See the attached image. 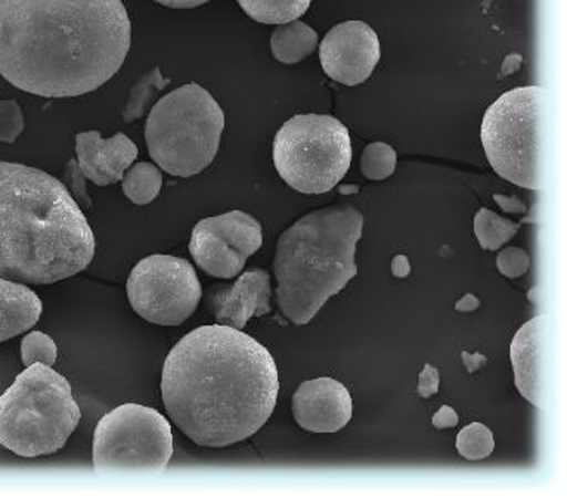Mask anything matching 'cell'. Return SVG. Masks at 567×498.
<instances>
[{
  "label": "cell",
  "mask_w": 567,
  "mask_h": 498,
  "mask_svg": "<svg viewBox=\"0 0 567 498\" xmlns=\"http://www.w3.org/2000/svg\"><path fill=\"white\" fill-rule=\"evenodd\" d=\"M166 85L167 80L161 76V71L157 68L152 70L151 73L144 74L133 86L128 104H126L125 113H123V120L126 123H132V121L144 116L151 110L152 101Z\"/></svg>",
  "instance_id": "cell-22"
},
{
  "label": "cell",
  "mask_w": 567,
  "mask_h": 498,
  "mask_svg": "<svg viewBox=\"0 0 567 498\" xmlns=\"http://www.w3.org/2000/svg\"><path fill=\"white\" fill-rule=\"evenodd\" d=\"M318 33L302 21L280 24L271 35V51L280 63L297 64L318 48Z\"/></svg>",
  "instance_id": "cell-18"
},
{
  "label": "cell",
  "mask_w": 567,
  "mask_h": 498,
  "mask_svg": "<svg viewBox=\"0 0 567 498\" xmlns=\"http://www.w3.org/2000/svg\"><path fill=\"white\" fill-rule=\"evenodd\" d=\"M364 218L355 207L315 210L293 222L276 243V302L290 323H311L330 297L358 274L355 247Z\"/></svg>",
  "instance_id": "cell-4"
},
{
  "label": "cell",
  "mask_w": 567,
  "mask_h": 498,
  "mask_svg": "<svg viewBox=\"0 0 567 498\" xmlns=\"http://www.w3.org/2000/svg\"><path fill=\"white\" fill-rule=\"evenodd\" d=\"M271 281L262 269L245 271L231 284H214L207 295V309L221 326L244 330L252 315L271 312Z\"/></svg>",
  "instance_id": "cell-13"
},
{
  "label": "cell",
  "mask_w": 567,
  "mask_h": 498,
  "mask_svg": "<svg viewBox=\"0 0 567 498\" xmlns=\"http://www.w3.org/2000/svg\"><path fill=\"white\" fill-rule=\"evenodd\" d=\"M156 2L172 9H192L206 4L209 0H156Z\"/></svg>",
  "instance_id": "cell-34"
},
{
  "label": "cell",
  "mask_w": 567,
  "mask_h": 498,
  "mask_svg": "<svg viewBox=\"0 0 567 498\" xmlns=\"http://www.w3.org/2000/svg\"><path fill=\"white\" fill-rule=\"evenodd\" d=\"M24 129V116L17 101H0V142L14 144Z\"/></svg>",
  "instance_id": "cell-26"
},
{
  "label": "cell",
  "mask_w": 567,
  "mask_h": 498,
  "mask_svg": "<svg viewBox=\"0 0 567 498\" xmlns=\"http://www.w3.org/2000/svg\"><path fill=\"white\" fill-rule=\"evenodd\" d=\"M225 114L213 95L197 83L179 86L161 98L145 125L152 160L178 178L203 173L218 154Z\"/></svg>",
  "instance_id": "cell-6"
},
{
  "label": "cell",
  "mask_w": 567,
  "mask_h": 498,
  "mask_svg": "<svg viewBox=\"0 0 567 498\" xmlns=\"http://www.w3.org/2000/svg\"><path fill=\"white\" fill-rule=\"evenodd\" d=\"M82 419L70 382L45 364H32L0 395V445L14 456H52Z\"/></svg>",
  "instance_id": "cell-5"
},
{
  "label": "cell",
  "mask_w": 567,
  "mask_h": 498,
  "mask_svg": "<svg viewBox=\"0 0 567 498\" xmlns=\"http://www.w3.org/2000/svg\"><path fill=\"white\" fill-rule=\"evenodd\" d=\"M440 373L432 364H426L421 371L420 383H417V394L420 397L430 398L439 394Z\"/></svg>",
  "instance_id": "cell-29"
},
{
  "label": "cell",
  "mask_w": 567,
  "mask_h": 498,
  "mask_svg": "<svg viewBox=\"0 0 567 498\" xmlns=\"http://www.w3.org/2000/svg\"><path fill=\"white\" fill-rule=\"evenodd\" d=\"M458 425V416L452 407L443 405L442 409L433 416V426L436 429L454 428Z\"/></svg>",
  "instance_id": "cell-30"
},
{
  "label": "cell",
  "mask_w": 567,
  "mask_h": 498,
  "mask_svg": "<svg viewBox=\"0 0 567 498\" xmlns=\"http://www.w3.org/2000/svg\"><path fill=\"white\" fill-rule=\"evenodd\" d=\"M495 448L494 433L482 423H473L457 435V450L464 459L482 460L492 456Z\"/></svg>",
  "instance_id": "cell-23"
},
{
  "label": "cell",
  "mask_w": 567,
  "mask_h": 498,
  "mask_svg": "<svg viewBox=\"0 0 567 498\" xmlns=\"http://www.w3.org/2000/svg\"><path fill=\"white\" fill-rule=\"evenodd\" d=\"M292 413L306 432L337 433L352 419V398L337 380H309L297 388Z\"/></svg>",
  "instance_id": "cell-14"
},
{
  "label": "cell",
  "mask_w": 567,
  "mask_h": 498,
  "mask_svg": "<svg viewBox=\"0 0 567 498\" xmlns=\"http://www.w3.org/2000/svg\"><path fill=\"white\" fill-rule=\"evenodd\" d=\"M396 153L383 142H374L364 148L361 157L362 175L371 181H381L395 173Z\"/></svg>",
  "instance_id": "cell-24"
},
{
  "label": "cell",
  "mask_w": 567,
  "mask_h": 498,
  "mask_svg": "<svg viewBox=\"0 0 567 498\" xmlns=\"http://www.w3.org/2000/svg\"><path fill=\"white\" fill-rule=\"evenodd\" d=\"M519 228L520 222H511L509 219L502 218L489 209H480L474 218V235L485 250L501 249L516 237Z\"/></svg>",
  "instance_id": "cell-21"
},
{
  "label": "cell",
  "mask_w": 567,
  "mask_h": 498,
  "mask_svg": "<svg viewBox=\"0 0 567 498\" xmlns=\"http://www.w3.org/2000/svg\"><path fill=\"white\" fill-rule=\"evenodd\" d=\"M42 312V300L27 284L0 278V343L32 330Z\"/></svg>",
  "instance_id": "cell-17"
},
{
  "label": "cell",
  "mask_w": 567,
  "mask_h": 498,
  "mask_svg": "<svg viewBox=\"0 0 567 498\" xmlns=\"http://www.w3.org/2000/svg\"><path fill=\"white\" fill-rule=\"evenodd\" d=\"M76 156L85 178L105 187L123 181L126 169L138 156V148L125 133H116L105 141L99 132H85L76 135Z\"/></svg>",
  "instance_id": "cell-15"
},
{
  "label": "cell",
  "mask_w": 567,
  "mask_h": 498,
  "mask_svg": "<svg viewBox=\"0 0 567 498\" xmlns=\"http://www.w3.org/2000/svg\"><path fill=\"white\" fill-rule=\"evenodd\" d=\"M163 187V175L151 163H138L123 178V191L136 206H147L157 199Z\"/></svg>",
  "instance_id": "cell-20"
},
{
  "label": "cell",
  "mask_w": 567,
  "mask_h": 498,
  "mask_svg": "<svg viewBox=\"0 0 567 498\" xmlns=\"http://www.w3.org/2000/svg\"><path fill=\"white\" fill-rule=\"evenodd\" d=\"M95 249L66 185L32 166L0 163V278L58 283L89 268Z\"/></svg>",
  "instance_id": "cell-3"
},
{
  "label": "cell",
  "mask_w": 567,
  "mask_h": 498,
  "mask_svg": "<svg viewBox=\"0 0 567 498\" xmlns=\"http://www.w3.org/2000/svg\"><path fill=\"white\" fill-rule=\"evenodd\" d=\"M480 308V299L473 293H467L463 299L458 300L457 304H455V311L458 312H473Z\"/></svg>",
  "instance_id": "cell-35"
},
{
  "label": "cell",
  "mask_w": 567,
  "mask_h": 498,
  "mask_svg": "<svg viewBox=\"0 0 567 498\" xmlns=\"http://www.w3.org/2000/svg\"><path fill=\"white\" fill-rule=\"evenodd\" d=\"M272 160L285 184L306 195H321L346 178L352 144L342 121L327 114L288 120L272 142Z\"/></svg>",
  "instance_id": "cell-7"
},
{
  "label": "cell",
  "mask_w": 567,
  "mask_h": 498,
  "mask_svg": "<svg viewBox=\"0 0 567 498\" xmlns=\"http://www.w3.org/2000/svg\"><path fill=\"white\" fill-rule=\"evenodd\" d=\"M130 45L121 0H0V74L28 94H90L121 70Z\"/></svg>",
  "instance_id": "cell-1"
},
{
  "label": "cell",
  "mask_w": 567,
  "mask_h": 498,
  "mask_svg": "<svg viewBox=\"0 0 567 498\" xmlns=\"http://www.w3.org/2000/svg\"><path fill=\"white\" fill-rule=\"evenodd\" d=\"M380 40L370 24L346 21L331 28L319 48L324 73L347 86L364 83L380 61Z\"/></svg>",
  "instance_id": "cell-12"
},
{
  "label": "cell",
  "mask_w": 567,
  "mask_h": 498,
  "mask_svg": "<svg viewBox=\"0 0 567 498\" xmlns=\"http://www.w3.org/2000/svg\"><path fill=\"white\" fill-rule=\"evenodd\" d=\"M392 273L395 278H408L411 273V262L405 256H395L392 261Z\"/></svg>",
  "instance_id": "cell-32"
},
{
  "label": "cell",
  "mask_w": 567,
  "mask_h": 498,
  "mask_svg": "<svg viewBox=\"0 0 567 498\" xmlns=\"http://www.w3.org/2000/svg\"><path fill=\"white\" fill-rule=\"evenodd\" d=\"M544 326L542 315L523 324L511 343L514 383L529 404L542 407V354H544Z\"/></svg>",
  "instance_id": "cell-16"
},
{
  "label": "cell",
  "mask_w": 567,
  "mask_h": 498,
  "mask_svg": "<svg viewBox=\"0 0 567 498\" xmlns=\"http://www.w3.org/2000/svg\"><path fill=\"white\" fill-rule=\"evenodd\" d=\"M497 268L505 278L525 277L529 269V256L519 247L502 250L497 258Z\"/></svg>",
  "instance_id": "cell-27"
},
{
  "label": "cell",
  "mask_w": 567,
  "mask_h": 498,
  "mask_svg": "<svg viewBox=\"0 0 567 498\" xmlns=\"http://www.w3.org/2000/svg\"><path fill=\"white\" fill-rule=\"evenodd\" d=\"M238 4L257 23L285 24L299 20L311 0H238Z\"/></svg>",
  "instance_id": "cell-19"
},
{
  "label": "cell",
  "mask_w": 567,
  "mask_h": 498,
  "mask_svg": "<svg viewBox=\"0 0 567 498\" xmlns=\"http://www.w3.org/2000/svg\"><path fill=\"white\" fill-rule=\"evenodd\" d=\"M66 178L70 181V190L85 203L86 207L92 206L89 194H86L85 175L80 169L79 160H70L66 166Z\"/></svg>",
  "instance_id": "cell-28"
},
{
  "label": "cell",
  "mask_w": 567,
  "mask_h": 498,
  "mask_svg": "<svg viewBox=\"0 0 567 498\" xmlns=\"http://www.w3.org/2000/svg\"><path fill=\"white\" fill-rule=\"evenodd\" d=\"M161 394L173 425L198 447L240 444L268 423L280 394L265 345L213 324L183 336L163 367Z\"/></svg>",
  "instance_id": "cell-2"
},
{
  "label": "cell",
  "mask_w": 567,
  "mask_h": 498,
  "mask_svg": "<svg viewBox=\"0 0 567 498\" xmlns=\"http://www.w3.org/2000/svg\"><path fill=\"white\" fill-rule=\"evenodd\" d=\"M126 293L133 311L148 323L179 326L197 311L203 287L190 262L156 253L132 269Z\"/></svg>",
  "instance_id": "cell-10"
},
{
  "label": "cell",
  "mask_w": 567,
  "mask_h": 498,
  "mask_svg": "<svg viewBox=\"0 0 567 498\" xmlns=\"http://www.w3.org/2000/svg\"><path fill=\"white\" fill-rule=\"evenodd\" d=\"M260 247L262 226L244 210L203 219L192 231V258L207 274L223 280L238 277Z\"/></svg>",
  "instance_id": "cell-11"
},
{
  "label": "cell",
  "mask_w": 567,
  "mask_h": 498,
  "mask_svg": "<svg viewBox=\"0 0 567 498\" xmlns=\"http://www.w3.org/2000/svg\"><path fill=\"white\" fill-rule=\"evenodd\" d=\"M542 86L505 92L483 116L482 144L497 175L529 190L540 188Z\"/></svg>",
  "instance_id": "cell-8"
},
{
  "label": "cell",
  "mask_w": 567,
  "mask_h": 498,
  "mask_svg": "<svg viewBox=\"0 0 567 498\" xmlns=\"http://www.w3.org/2000/svg\"><path fill=\"white\" fill-rule=\"evenodd\" d=\"M464 366H466L467 373H476L480 367L485 366L486 357L482 354H467L463 352Z\"/></svg>",
  "instance_id": "cell-33"
},
{
  "label": "cell",
  "mask_w": 567,
  "mask_h": 498,
  "mask_svg": "<svg viewBox=\"0 0 567 498\" xmlns=\"http://www.w3.org/2000/svg\"><path fill=\"white\" fill-rule=\"evenodd\" d=\"M495 203L501 204L502 209L514 215H523L526 212L525 204L517 200L516 197H505V195H494Z\"/></svg>",
  "instance_id": "cell-31"
},
{
  "label": "cell",
  "mask_w": 567,
  "mask_h": 498,
  "mask_svg": "<svg viewBox=\"0 0 567 498\" xmlns=\"http://www.w3.org/2000/svg\"><path fill=\"white\" fill-rule=\"evenodd\" d=\"M92 456L97 471H161L173 457L172 425L152 407L120 405L99 421Z\"/></svg>",
  "instance_id": "cell-9"
},
{
  "label": "cell",
  "mask_w": 567,
  "mask_h": 498,
  "mask_svg": "<svg viewBox=\"0 0 567 498\" xmlns=\"http://www.w3.org/2000/svg\"><path fill=\"white\" fill-rule=\"evenodd\" d=\"M58 359V345L51 336L45 335L42 331H32L24 336L21 342V361L24 367L32 364H45V366H54Z\"/></svg>",
  "instance_id": "cell-25"
}]
</instances>
